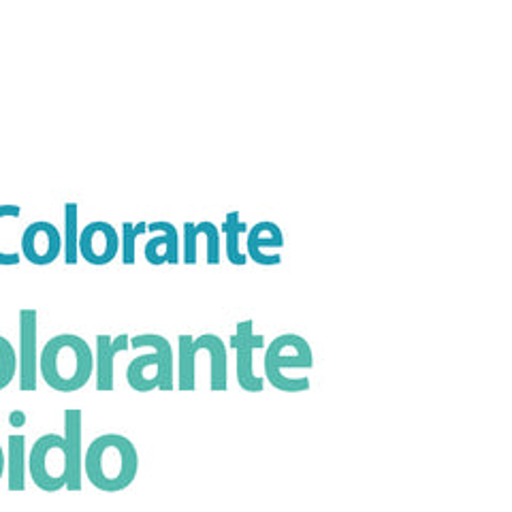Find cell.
I'll use <instances>...</instances> for the list:
<instances>
[{
  "mask_svg": "<svg viewBox=\"0 0 512 512\" xmlns=\"http://www.w3.org/2000/svg\"><path fill=\"white\" fill-rule=\"evenodd\" d=\"M39 376L58 393L82 391L94 376V352L75 333H60L47 340L39 355Z\"/></svg>",
  "mask_w": 512,
  "mask_h": 512,
  "instance_id": "obj_1",
  "label": "cell"
},
{
  "mask_svg": "<svg viewBox=\"0 0 512 512\" xmlns=\"http://www.w3.org/2000/svg\"><path fill=\"white\" fill-rule=\"evenodd\" d=\"M139 472L137 446L122 434L94 438L84 455V476L99 491L118 493L133 485Z\"/></svg>",
  "mask_w": 512,
  "mask_h": 512,
  "instance_id": "obj_2",
  "label": "cell"
},
{
  "mask_svg": "<svg viewBox=\"0 0 512 512\" xmlns=\"http://www.w3.org/2000/svg\"><path fill=\"white\" fill-rule=\"evenodd\" d=\"M131 348H148L146 355L135 357L126 367L128 387L137 393L173 391V348L158 333H139L131 338Z\"/></svg>",
  "mask_w": 512,
  "mask_h": 512,
  "instance_id": "obj_3",
  "label": "cell"
},
{
  "mask_svg": "<svg viewBox=\"0 0 512 512\" xmlns=\"http://www.w3.org/2000/svg\"><path fill=\"white\" fill-rule=\"evenodd\" d=\"M207 355L212 361L210 365V389L227 391L229 387V357L227 344L214 333H203L199 338L192 335H180L178 338V389L195 391L197 387V359L199 355Z\"/></svg>",
  "mask_w": 512,
  "mask_h": 512,
  "instance_id": "obj_4",
  "label": "cell"
},
{
  "mask_svg": "<svg viewBox=\"0 0 512 512\" xmlns=\"http://www.w3.org/2000/svg\"><path fill=\"white\" fill-rule=\"evenodd\" d=\"M314 352L306 338L297 333H282L265 350V378L282 393H303L310 389L308 378L291 380L286 370H312Z\"/></svg>",
  "mask_w": 512,
  "mask_h": 512,
  "instance_id": "obj_5",
  "label": "cell"
},
{
  "mask_svg": "<svg viewBox=\"0 0 512 512\" xmlns=\"http://www.w3.org/2000/svg\"><path fill=\"white\" fill-rule=\"evenodd\" d=\"M28 470L41 491L56 493L67 487L69 459L64 438L58 434L41 436L30 448Z\"/></svg>",
  "mask_w": 512,
  "mask_h": 512,
  "instance_id": "obj_6",
  "label": "cell"
},
{
  "mask_svg": "<svg viewBox=\"0 0 512 512\" xmlns=\"http://www.w3.org/2000/svg\"><path fill=\"white\" fill-rule=\"evenodd\" d=\"M37 320L39 314L32 308H22L18 314V338H20V350H18V384L20 391L30 393L37 391L39 380V346H37Z\"/></svg>",
  "mask_w": 512,
  "mask_h": 512,
  "instance_id": "obj_7",
  "label": "cell"
},
{
  "mask_svg": "<svg viewBox=\"0 0 512 512\" xmlns=\"http://www.w3.org/2000/svg\"><path fill=\"white\" fill-rule=\"evenodd\" d=\"M252 320H244L237 325V331L231 335V348L237 355V382L248 393H263L265 380L254 372V352L265 346V335H256L252 329Z\"/></svg>",
  "mask_w": 512,
  "mask_h": 512,
  "instance_id": "obj_8",
  "label": "cell"
},
{
  "mask_svg": "<svg viewBox=\"0 0 512 512\" xmlns=\"http://www.w3.org/2000/svg\"><path fill=\"white\" fill-rule=\"evenodd\" d=\"M22 256L32 265H50L62 254V233L47 220L30 222L20 239Z\"/></svg>",
  "mask_w": 512,
  "mask_h": 512,
  "instance_id": "obj_9",
  "label": "cell"
},
{
  "mask_svg": "<svg viewBox=\"0 0 512 512\" xmlns=\"http://www.w3.org/2000/svg\"><path fill=\"white\" fill-rule=\"evenodd\" d=\"M79 256L90 265H109L120 254V233L114 224L94 220L79 233Z\"/></svg>",
  "mask_w": 512,
  "mask_h": 512,
  "instance_id": "obj_10",
  "label": "cell"
},
{
  "mask_svg": "<svg viewBox=\"0 0 512 512\" xmlns=\"http://www.w3.org/2000/svg\"><path fill=\"white\" fill-rule=\"evenodd\" d=\"M84 414L82 410L71 408L64 410V446H67L69 472L67 487L69 491H79L84 485Z\"/></svg>",
  "mask_w": 512,
  "mask_h": 512,
  "instance_id": "obj_11",
  "label": "cell"
},
{
  "mask_svg": "<svg viewBox=\"0 0 512 512\" xmlns=\"http://www.w3.org/2000/svg\"><path fill=\"white\" fill-rule=\"evenodd\" d=\"M184 256L180 261L186 265H195L199 261V244H205V263L218 265L222 259V244H220V229L214 222H184Z\"/></svg>",
  "mask_w": 512,
  "mask_h": 512,
  "instance_id": "obj_12",
  "label": "cell"
},
{
  "mask_svg": "<svg viewBox=\"0 0 512 512\" xmlns=\"http://www.w3.org/2000/svg\"><path fill=\"white\" fill-rule=\"evenodd\" d=\"M282 246H284V233L276 222L261 220L248 229L246 252H248V259H252L256 265H263V267L280 265L282 256L278 254V250Z\"/></svg>",
  "mask_w": 512,
  "mask_h": 512,
  "instance_id": "obj_13",
  "label": "cell"
},
{
  "mask_svg": "<svg viewBox=\"0 0 512 512\" xmlns=\"http://www.w3.org/2000/svg\"><path fill=\"white\" fill-rule=\"evenodd\" d=\"M131 348V335H96V350H94V378H96V391H114V365L120 352Z\"/></svg>",
  "mask_w": 512,
  "mask_h": 512,
  "instance_id": "obj_14",
  "label": "cell"
},
{
  "mask_svg": "<svg viewBox=\"0 0 512 512\" xmlns=\"http://www.w3.org/2000/svg\"><path fill=\"white\" fill-rule=\"evenodd\" d=\"M146 233H152V237L146 242V248H143V254H146V261L150 265L180 263V233L173 227V222H148Z\"/></svg>",
  "mask_w": 512,
  "mask_h": 512,
  "instance_id": "obj_15",
  "label": "cell"
},
{
  "mask_svg": "<svg viewBox=\"0 0 512 512\" xmlns=\"http://www.w3.org/2000/svg\"><path fill=\"white\" fill-rule=\"evenodd\" d=\"M7 485L9 491H24L26 489V436L24 434H11L7 440Z\"/></svg>",
  "mask_w": 512,
  "mask_h": 512,
  "instance_id": "obj_16",
  "label": "cell"
},
{
  "mask_svg": "<svg viewBox=\"0 0 512 512\" xmlns=\"http://www.w3.org/2000/svg\"><path fill=\"white\" fill-rule=\"evenodd\" d=\"M79 205L64 203V233H62V252L64 263L77 265L79 261Z\"/></svg>",
  "mask_w": 512,
  "mask_h": 512,
  "instance_id": "obj_17",
  "label": "cell"
},
{
  "mask_svg": "<svg viewBox=\"0 0 512 512\" xmlns=\"http://www.w3.org/2000/svg\"><path fill=\"white\" fill-rule=\"evenodd\" d=\"M220 233L227 237L224 239V252H227V259L233 263V265H246L248 256L242 254V250H239V235L246 233V224L239 220V212H229L227 218H224L222 227H220Z\"/></svg>",
  "mask_w": 512,
  "mask_h": 512,
  "instance_id": "obj_18",
  "label": "cell"
},
{
  "mask_svg": "<svg viewBox=\"0 0 512 512\" xmlns=\"http://www.w3.org/2000/svg\"><path fill=\"white\" fill-rule=\"evenodd\" d=\"M148 222H124L120 229V259L124 265H133L137 261V237L146 233Z\"/></svg>",
  "mask_w": 512,
  "mask_h": 512,
  "instance_id": "obj_19",
  "label": "cell"
},
{
  "mask_svg": "<svg viewBox=\"0 0 512 512\" xmlns=\"http://www.w3.org/2000/svg\"><path fill=\"white\" fill-rule=\"evenodd\" d=\"M15 376H18V352L0 335V391L7 389Z\"/></svg>",
  "mask_w": 512,
  "mask_h": 512,
  "instance_id": "obj_20",
  "label": "cell"
},
{
  "mask_svg": "<svg viewBox=\"0 0 512 512\" xmlns=\"http://www.w3.org/2000/svg\"><path fill=\"white\" fill-rule=\"evenodd\" d=\"M22 216V207L20 205H0V229H3V222L9 220H15ZM22 259L20 252H11V254H5L3 250H0V265L5 267H11V265H18Z\"/></svg>",
  "mask_w": 512,
  "mask_h": 512,
  "instance_id": "obj_21",
  "label": "cell"
},
{
  "mask_svg": "<svg viewBox=\"0 0 512 512\" xmlns=\"http://www.w3.org/2000/svg\"><path fill=\"white\" fill-rule=\"evenodd\" d=\"M5 463H7L5 451H3V446H0V478H3V474H5Z\"/></svg>",
  "mask_w": 512,
  "mask_h": 512,
  "instance_id": "obj_22",
  "label": "cell"
}]
</instances>
